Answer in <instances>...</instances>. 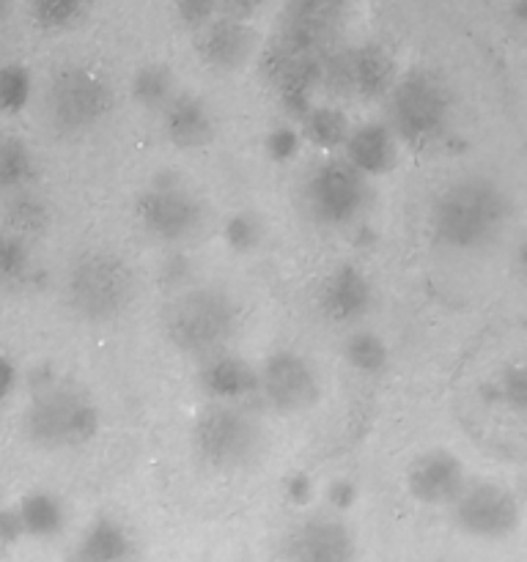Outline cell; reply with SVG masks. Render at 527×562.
Here are the masks:
<instances>
[{
    "label": "cell",
    "instance_id": "19",
    "mask_svg": "<svg viewBox=\"0 0 527 562\" xmlns=\"http://www.w3.org/2000/svg\"><path fill=\"white\" fill-rule=\"evenodd\" d=\"M344 66L349 99H379L395 82L393 60L377 44H360V47L344 49Z\"/></svg>",
    "mask_w": 527,
    "mask_h": 562
},
{
    "label": "cell",
    "instance_id": "25",
    "mask_svg": "<svg viewBox=\"0 0 527 562\" xmlns=\"http://www.w3.org/2000/svg\"><path fill=\"white\" fill-rule=\"evenodd\" d=\"M176 93V75L165 64H146L132 77V97L146 110H162Z\"/></svg>",
    "mask_w": 527,
    "mask_h": 562
},
{
    "label": "cell",
    "instance_id": "20",
    "mask_svg": "<svg viewBox=\"0 0 527 562\" xmlns=\"http://www.w3.org/2000/svg\"><path fill=\"white\" fill-rule=\"evenodd\" d=\"M395 143L399 140L388 130V124H362L346 137V162L355 165L362 176H382L399 159Z\"/></svg>",
    "mask_w": 527,
    "mask_h": 562
},
{
    "label": "cell",
    "instance_id": "31",
    "mask_svg": "<svg viewBox=\"0 0 527 562\" xmlns=\"http://www.w3.org/2000/svg\"><path fill=\"white\" fill-rule=\"evenodd\" d=\"M225 241L231 250L236 252H250L261 245L264 239V223L256 212H236L234 217L225 223L223 231Z\"/></svg>",
    "mask_w": 527,
    "mask_h": 562
},
{
    "label": "cell",
    "instance_id": "2",
    "mask_svg": "<svg viewBox=\"0 0 527 562\" xmlns=\"http://www.w3.org/2000/svg\"><path fill=\"white\" fill-rule=\"evenodd\" d=\"M239 327V307L220 289H192L176 296L162 316L170 346L187 357L220 355Z\"/></svg>",
    "mask_w": 527,
    "mask_h": 562
},
{
    "label": "cell",
    "instance_id": "23",
    "mask_svg": "<svg viewBox=\"0 0 527 562\" xmlns=\"http://www.w3.org/2000/svg\"><path fill=\"white\" fill-rule=\"evenodd\" d=\"M302 135L318 148H338L349 137L351 124L346 113L335 104H311L307 113L300 119Z\"/></svg>",
    "mask_w": 527,
    "mask_h": 562
},
{
    "label": "cell",
    "instance_id": "35",
    "mask_svg": "<svg viewBox=\"0 0 527 562\" xmlns=\"http://www.w3.org/2000/svg\"><path fill=\"white\" fill-rule=\"evenodd\" d=\"M327 499H329V505H333V508H338V510L351 508V503H355V499H357L355 483H351V481H335V483H329Z\"/></svg>",
    "mask_w": 527,
    "mask_h": 562
},
{
    "label": "cell",
    "instance_id": "9",
    "mask_svg": "<svg viewBox=\"0 0 527 562\" xmlns=\"http://www.w3.org/2000/svg\"><path fill=\"white\" fill-rule=\"evenodd\" d=\"M110 108H113V91L97 71L69 66L49 80L47 115L58 132L77 135L93 130L102 124Z\"/></svg>",
    "mask_w": 527,
    "mask_h": 562
},
{
    "label": "cell",
    "instance_id": "17",
    "mask_svg": "<svg viewBox=\"0 0 527 562\" xmlns=\"http://www.w3.org/2000/svg\"><path fill=\"white\" fill-rule=\"evenodd\" d=\"M69 562H137L135 536L113 516H99L77 538Z\"/></svg>",
    "mask_w": 527,
    "mask_h": 562
},
{
    "label": "cell",
    "instance_id": "21",
    "mask_svg": "<svg viewBox=\"0 0 527 562\" xmlns=\"http://www.w3.org/2000/svg\"><path fill=\"white\" fill-rule=\"evenodd\" d=\"M201 387L206 390L212 398L225 401V404H236V401L256 393L258 379L256 371H253L245 360L220 351V355L209 357V362L203 366Z\"/></svg>",
    "mask_w": 527,
    "mask_h": 562
},
{
    "label": "cell",
    "instance_id": "11",
    "mask_svg": "<svg viewBox=\"0 0 527 562\" xmlns=\"http://www.w3.org/2000/svg\"><path fill=\"white\" fill-rule=\"evenodd\" d=\"M346 0H289L280 14L274 42L294 53H329L346 25Z\"/></svg>",
    "mask_w": 527,
    "mask_h": 562
},
{
    "label": "cell",
    "instance_id": "32",
    "mask_svg": "<svg viewBox=\"0 0 527 562\" xmlns=\"http://www.w3.org/2000/svg\"><path fill=\"white\" fill-rule=\"evenodd\" d=\"M217 0H176V16L184 27H190L192 33L201 31L206 22H212L217 16Z\"/></svg>",
    "mask_w": 527,
    "mask_h": 562
},
{
    "label": "cell",
    "instance_id": "7",
    "mask_svg": "<svg viewBox=\"0 0 527 562\" xmlns=\"http://www.w3.org/2000/svg\"><path fill=\"white\" fill-rule=\"evenodd\" d=\"M137 223L148 236L159 241H187L201 234L206 223V206L192 187H187L179 176L162 173L137 195L135 203Z\"/></svg>",
    "mask_w": 527,
    "mask_h": 562
},
{
    "label": "cell",
    "instance_id": "6",
    "mask_svg": "<svg viewBox=\"0 0 527 562\" xmlns=\"http://www.w3.org/2000/svg\"><path fill=\"white\" fill-rule=\"evenodd\" d=\"M192 450L212 470H245L261 459L264 428L242 406L217 401L192 426Z\"/></svg>",
    "mask_w": 527,
    "mask_h": 562
},
{
    "label": "cell",
    "instance_id": "34",
    "mask_svg": "<svg viewBox=\"0 0 527 562\" xmlns=\"http://www.w3.org/2000/svg\"><path fill=\"white\" fill-rule=\"evenodd\" d=\"M264 5V0H217V11L223 16H234V20H250L253 14H258V9Z\"/></svg>",
    "mask_w": 527,
    "mask_h": 562
},
{
    "label": "cell",
    "instance_id": "39",
    "mask_svg": "<svg viewBox=\"0 0 527 562\" xmlns=\"http://www.w3.org/2000/svg\"><path fill=\"white\" fill-rule=\"evenodd\" d=\"M0 9H3V0H0Z\"/></svg>",
    "mask_w": 527,
    "mask_h": 562
},
{
    "label": "cell",
    "instance_id": "14",
    "mask_svg": "<svg viewBox=\"0 0 527 562\" xmlns=\"http://www.w3.org/2000/svg\"><path fill=\"white\" fill-rule=\"evenodd\" d=\"M464 483V464L442 448L421 453L406 470V488L423 505H450Z\"/></svg>",
    "mask_w": 527,
    "mask_h": 562
},
{
    "label": "cell",
    "instance_id": "24",
    "mask_svg": "<svg viewBox=\"0 0 527 562\" xmlns=\"http://www.w3.org/2000/svg\"><path fill=\"white\" fill-rule=\"evenodd\" d=\"M36 176V162L25 140L14 135H0V195L25 190Z\"/></svg>",
    "mask_w": 527,
    "mask_h": 562
},
{
    "label": "cell",
    "instance_id": "38",
    "mask_svg": "<svg viewBox=\"0 0 527 562\" xmlns=\"http://www.w3.org/2000/svg\"><path fill=\"white\" fill-rule=\"evenodd\" d=\"M16 538H22V530H20V519H16L14 508L0 510V541L11 543L16 541Z\"/></svg>",
    "mask_w": 527,
    "mask_h": 562
},
{
    "label": "cell",
    "instance_id": "12",
    "mask_svg": "<svg viewBox=\"0 0 527 562\" xmlns=\"http://www.w3.org/2000/svg\"><path fill=\"white\" fill-rule=\"evenodd\" d=\"M261 398L274 412H305L318 401L322 384H318L316 371L307 360H302L294 351H274L264 360V366L256 371Z\"/></svg>",
    "mask_w": 527,
    "mask_h": 562
},
{
    "label": "cell",
    "instance_id": "37",
    "mask_svg": "<svg viewBox=\"0 0 527 562\" xmlns=\"http://www.w3.org/2000/svg\"><path fill=\"white\" fill-rule=\"evenodd\" d=\"M14 384H16L14 362H11L5 355H0V404L9 398L11 390H14Z\"/></svg>",
    "mask_w": 527,
    "mask_h": 562
},
{
    "label": "cell",
    "instance_id": "10",
    "mask_svg": "<svg viewBox=\"0 0 527 562\" xmlns=\"http://www.w3.org/2000/svg\"><path fill=\"white\" fill-rule=\"evenodd\" d=\"M450 516L461 532L483 538V541H500V538L514 536L522 521V510L514 494L489 481H467L450 503Z\"/></svg>",
    "mask_w": 527,
    "mask_h": 562
},
{
    "label": "cell",
    "instance_id": "22",
    "mask_svg": "<svg viewBox=\"0 0 527 562\" xmlns=\"http://www.w3.org/2000/svg\"><path fill=\"white\" fill-rule=\"evenodd\" d=\"M14 514L20 519L22 536L27 538H53L64 527V505L49 492H33L22 497Z\"/></svg>",
    "mask_w": 527,
    "mask_h": 562
},
{
    "label": "cell",
    "instance_id": "36",
    "mask_svg": "<svg viewBox=\"0 0 527 562\" xmlns=\"http://www.w3.org/2000/svg\"><path fill=\"white\" fill-rule=\"evenodd\" d=\"M285 494H289L291 503L305 505L307 499H311V494H313L311 477L302 475V472H300V475H291L289 481H285Z\"/></svg>",
    "mask_w": 527,
    "mask_h": 562
},
{
    "label": "cell",
    "instance_id": "26",
    "mask_svg": "<svg viewBox=\"0 0 527 562\" xmlns=\"http://www.w3.org/2000/svg\"><path fill=\"white\" fill-rule=\"evenodd\" d=\"M344 357L357 373H362V376H377V373H382L388 368L390 351L388 344L377 333H371V329H357V333H351L346 338Z\"/></svg>",
    "mask_w": 527,
    "mask_h": 562
},
{
    "label": "cell",
    "instance_id": "13",
    "mask_svg": "<svg viewBox=\"0 0 527 562\" xmlns=\"http://www.w3.org/2000/svg\"><path fill=\"white\" fill-rule=\"evenodd\" d=\"M285 562H355V536L333 516H313L300 521L285 536Z\"/></svg>",
    "mask_w": 527,
    "mask_h": 562
},
{
    "label": "cell",
    "instance_id": "18",
    "mask_svg": "<svg viewBox=\"0 0 527 562\" xmlns=\"http://www.w3.org/2000/svg\"><path fill=\"white\" fill-rule=\"evenodd\" d=\"M165 137L181 151L203 148L214 135V121L206 104L192 93H176L162 110Z\"/></svg>",
    "mask_w": 527,
    "mask_h": 562
},
{
    "label": "cell",
    "instance_id": "1",
    "mask_svg": "<svg viewBox=\"0 0 527 562\" xmlns=\"http://www.w3.org/2000/svg\"><path fill=\"white\" fill-rule=\"evenodd\" d=\"M508 220V192L489 176H464L434 198L428 234L445 250L475 252L497 241Z\"/></svg>",
    "mask_w": 527,
    "mask_h": 562
},
{
    "label": "cell",
    "instance_id": "8",
    "mask_svg": "<svg viewBox=\"0 0 527 562\" xmlns=\"http://www.w3.org/2000/svg\"><path fill=\"white\" fill-rule=\"evenodd\" d=\"M305 212L313 223L327 225V228H344L351 225L371 201V187L368 176H362L355 165L346 159H329L318 165L305 181L302 190Z\"/></svg>",
    "mask_w": 527,
    "mask_h": 562
},
{
    "label": "cell",
    "instance_id": "28",
    "mask_svg": "<svg viewBox=\"0 0 527 562\" xmlns=\"http://www.w3.org/2000/svg\"><path fill=\"white\" fill-rule=\"evenodd\" d=\"M86 14V0H31V20L42 31H69Z\"/></svg>",
    "mask_w": 527,
    "mask_h": 562
},
{
    "label": "cell",
    "instance_id": "29",
    "mask_svg": "<svg viewBox=\"0 0 527 562\" xmlns=\"http://www.w3.org/2000/svg\"><path fill=\"white\" fill-rule=\"evenodd\" d=\"M31 71L22 64H5L0 66V113L16 115L25 110L27 99H31Z\"/></svg>",
    "mask_w": 527,
    "mask_h": 562
},
{
    "label": "cell",
    "instance_id": "16",
    "mask_svg": "<svg viewBox=\"0 0 527 562\" xmlns=\"http://www.w3.org/2000/svg\"><path fill=\"white\" fill-rule=\"evenodd\" d=\"M373 305V289L357 267H338L318 285V307L327 322H360Z\"/></svg>",
    "mask_w": 527,
    "mask_h": 562
},
{
    "label": "cell",
    "instance_id": "33",
    "mask_svg": "<svg viewBox=\"0 0 527 562\" xmlns=\"http://www.w3.org/2000/svg\"><path fill=\"white\" fill-rule=\"evenodd\" d=\"M264 151L274 159V162H289L300 151V135L291 126H274L264 140Z\"/></svg>",
    "mask_w": 527,
    "mask_h": 562
},
{
    "label": "cell",
    "instance_id": "4",
    "mask_svg": "<svg viewBox=\"0 0 527 562\" xmlns=\"http://www.w3.org/2000/svg\"><path fill=\"white\" fill-rule=\"evenodd\" d=\"M135 294V272L124 258L113 252H86L66 274V302L82 322H115L130 311Z\"/></svg>",
    "mask_w": 527,
    "mask_h": 562
},
{
    "label": "cell",
    "instance_id": "3",
    "mask_svg": "<svg viewBox=\"0 0 527 562\" xmlns=\"http://www.w3.org/2000/svg\"><path fill=\"white\" fill-rule=\"evenodd\" d=\"M22 426L36 448H80L97 437L99 409L82 390L47 379L33 387Z\"/></svg>",
    "mask_w": 527,
    "mask_h": 562
},
{
    "label": "cell",
    "instance_id": "27",
    "mask_svg": "<svg viewBox=\"0 0 527 562\" xmlns=\"http://www.w3.org/2000/svg\"><path fill=\"white\" fill-rule=\"evenodd\" d=\"M5 225L16 236H33L47 228V206L31 190H16L5 195Z\"/></svg>",
    "mask_w": 527,
    "mask_h": 562
},
{
    "label": "cell",
    "instance_id": "30",
    "mask_svg": "<svg viewBox=\"0 0 527 562\" xmlns=\"http://www.w3.org/2000/svg\"><path fill=\"white\" fill-rule=\"evenodd\" d=\"M31 269V252L22 236L0 231V285L20 283Z\"/></svg>",
    "mask_w": 527,
    "mask_h": 562
},
{
    "label": "cell",
    "instance_id": "15",
    "mask_svg": "<svg viewBox=\"0 0 527 562\" xmlns=\"http://www.w3.org/2000/svg\"><path fill=\"white\" fill-rule=\"evenodd\" d=\"M256 44V33L245 20L217 14L212 22L195 31V53L209 69L234 71L247 64Z\"/></svg>",
    "mask_w": 527,
    "mask_h": 562
},
{
    "label": "cell",
    "instance_id": "5",
    "mask_svg": "<svg viewBox=\"0 0 527 562\" xmlns=\"http://www.w3.org/2000/svg\"><path fill=\"white\" fill-rule=\"evenodd\" d=\"M388 130L415 151L437 146L448 132L450 93L428 71H412L390 86Z\"/></svg>",
    "mask_w": 527,
    "mask_h": 562
}]
</instances>
